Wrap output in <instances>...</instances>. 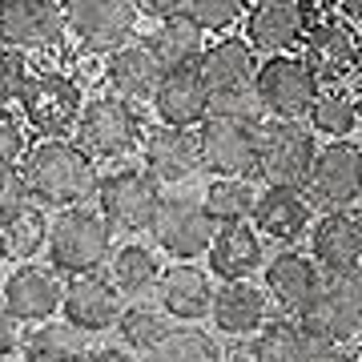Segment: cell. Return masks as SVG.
I'll return each instance as SVG.
<instances>
[{
	"instance_id": "1",
	"label": "cell",
	"mask_w": 362,
	"mask_h": 362,
	"mask_svg": "<svg viewBox=\"0 0 362 362\" xmlns=\"http://www.w3.org/2000/svg\"><path fill=\"white\" fill-rule=\"evenodd\" d=\"M97 157L81 141L65 137H45V141L28 145L25 153V181L28 194L49 206H81L97 197Z\"/></svg>"
},
{
	"instance_id": "2",
	"label": "cell",
	"mask_w": 362,
	"mask_h": 362,
	"mask_svg": "<svg viewBox=\"0 0 362 362\" xmlns=\"http://www.w3.org/2000/svg\"><path fill=\"white\" fill-rule=\"evenodd\" d=\"M113 254V226L101 209L61 206V214L49 221V258L65 274H89L105 266Z\"/></svg>"
},
{
	"instance_id": "3",
	"label": "cell",
	"mask_w": 362,
	"mask_h": 362,
	"mask_svg": "<svg viewBox=\"0 0 362 362\" xmlns=\"http://www.w3.org/2000/svg\"><path fill=\"white\" fill-rule=\"evenodd\" d=\"M314 129L302 121H286V117H270L258 125V173L266 185H294L306 189L314 165Z\"/></svg>"
},
{
	"instance_id": "4",
	"label": "cell",
	"mask_w": 362,
	"mask_h": 362,
	"mask_svg": "<svg viewBox=\"0 0 362 362\" xmlns=\"http://www.w3.org/2000/svg\"><path fill=\"white\" fill-rule=\"evenodd\" d=\"M16 109H21L28 129H37L40 137H65L69 129H77L81 109H85V93L61 69H40V73L28 77Z\"/></svg>"
},
{
	"instance_id": "5",
	"label": "cell",
	"mask_w": 362,
	"mask_h": 362,
	"mask_svg": "<svg viewBox=\"0 0 362 362\" xmlns=\"http://www.w3.org/2000/svg\"><path fill=\"white\" fill-rule=\"evenodd\" d=\"M157 206H161V194L149 169H113L97 181V209L121 233L149 230Z\"/></svg>"
},
{
	"instance_id": "6",
	"label": "cell",
	"mask_w": 362,
	"mask_h": 362,
	"mask_svg": "<svg viewBox=\"0 0 362 362\" xmlns=\"http://www.w3.org/2000/svg\"><path fill=\"white\" fill-rule=\"evenodd\" d=\"M258 93L266 101L270 117H286V121H306L322 93V81L314 77V69L302 57L290 52H270V61L258 69Z\"/></svg>"
},
{
	"instance_id": "7",
	"label": "cell",
	"mask_w": 362,
	"mask_h": 362,
	"mask_svg": "<svg viewBox=\"0 0 362 362\" xmlns=\"http://www.w3.org/2000/svg\"><path fill=\"white\" fill-rule=\"evenodd\" d=\"M153 242L165 250L169 258L194 262L209 254L214 233H218V218L209 214L206 202H189V197H161V206L153 214Z\"/></svg>"
},
{
	"instance_id": "8",
	"label": "cell",
	"mask_w": 362,
	"mask_h": 362,
	"mask_svg": "<svg viewBox=\"0 0 362 362\" xmlns=\"http://www.w3.org/2000/svg\"><path fill=\"white\" fill-rule=\"evenodd\" d=\"M73 133L93 157L113 161L141 141V121L133 113V101H125L121 93H109V97H93L81 109V121Z\"/></svg>"
},
{
	"instance_id": "9",
	"label": "cell",
	"mask_w": 362,
	"mask_h": 362,
	"mask_svg": "<svg viewBox=\"0 0 362 362\" xmlns=\"http://www.w3.org/2000/svg\"><path fill=\"white\" fill-rule=\"evenodd\" d=\"M306 194L318 209H350L362 197V149L358 145L342 141H326L314 153L310 165V181H306Z\"/></svg>"
},
{
	"instance_id": "10",
	"label": "cell",
	"mask_w": 362,
	"mask_h": 362,
	"mask_svg": "<svg viewBox=\"0 0 362 362\" xmlns=\"http://www.w3.org/2000/svg\"><path fill=\"white\" fill-rule=\"evenodd\" d=\"M69 33L89 52H113L137 28V0H61Z\"/></svg>"
},
{
	"instance_id": "11",
	"label": "cell",
	"mask_w": 362,
	"mask_h": 362,
	"mask_svg": "<svg viewBox=\"0 0 362 362\" xmlns=\"http://www.w3.org/2000/svg\"><path fill=\"white\" fill-rule=\"evenodd\" d=\"M197 141H202V165L214 177H250V173H258V125L206 117L197 125Z\"/></svg>"
},
{
	"instance_id": "12",
	"label": "cell",
	"mask_w": 362,
	"mask_h": 362,
	"mask_svg": "<svg viewBox=\"0 0 362 362\" xmlns=\"http://www.w3.org/2000/svg\"><path fill=\"white\" fill-rule=\"evenodd\" d=\"M61 0H0V40L21 52H45L65 40Z\"/></svg>"
},
{
	"instance_id": "13",
	"label": "cell",
	"mask_w": 362,
	"mask_h": 362,
	"mask_svg": "<svg viewBox=\"0 0 362 362\" xmlns=\"http://www.w3.org/2000/svg\"><path fill=\"white\" fill-rule=\"evenodd\" d=\"M310 0H254L246 13V40L258 52H290L302 49L306 28L314 25Z\"/></svg>"
},
{
	"instance_id": "14",
	"label": "cell",
	"mask_w": 362,
	"mask_h": 362,
	"mask_svg": "<svg viewBox=\"0 0 362 362\" xmlns=\"http://www.w3.org/2000/svg\"><path fill=\"white\" fill-rule=\"evenodd\" d=\"M354 25L342 13H322L314 16V25L306 28L302 40V61L314 69V77L322 85H342L346 73H354Z\"/></svg>"
},
{
	"instance_id": "15",
	"label": "cell",
	"mask_w": 362,
	"mask_h": 362,
	"mask_svg": "<svg viewBox=\"0 0 362 362\" xmlns=\"http://www.w3.org/2000/svg\"><path fill=\"white\" fill-rule=\"evenodd\" d=\"M65 322H73L85 334H101L113 330L125 314V294L113 286V278H101L97 270L73 274V282L65 286V302H61Z\"/></svg>"
},
{
	"instance_id": "16",
	"label": "cell",
	"mask_w": 362,
	"mask_h": 362,
	"mask_svg": "<svg viewBox=\"0 0 362 362\" xmlns=\"http://www.w3.org/2000/svg\"><path fill=\"white\" fill-rule=\"evenodd\" d=\"M254 226H258L262 238H274L282 246L302 242L314 226L310 194L294 189V185H266L258 194V206H254Z\"/></svg>"
},
{
	"instance_id": "17",
	"label": "cell",
	"mask_w": 362,
	"mask_h": 362,
	"mask_svg": "<svg viewBox=\"0 0 362 362\" xmlns=\"http://www.w3.org/2000/svg\"><path fill=\"white\" fill-rule=\"evenodd\" d=\"M0 298H4V306H8L25 326H40L61 310V302H65V282H61L57 270H49V266H21L16 274L4 278Z\"/></svg>"
},
{
	"instance_id": "18",
	"label": "cell",
	"mask_w": 362,
	"mask_h": 362,
	"mask_svg": "<svg viewBox=\"0 0 362 362\" xmlns=\"http://www.w3.org/2000/svg\"><path fill=\"white\" fill-rule=\"evenodd\" d=\"M141 149H145V169L153 173L157 181H189L202 165V141H197L194 129H181V125H157L141 137Z\"/></svg>"
},
{
	"instance_id": "19",
	"label": "cell",
	"mask_w": 362,
	"mask_h": 362,
	"mask_svg": "<svg viewBox=\"0 0 362 362\" xmlns=\"http://www.w3.org/2000/svg\"><path fill=\"white\" fill-rule=\"evenodd\" d=\"M153 109L165 125H181V129H194L209 117V85L202 77L197 65H181V69H165V77L157 85Z\"/></svg>"
},
{
	"instance_id": "20",
	"label": "cell",
	"mask_w": 362,
	"mask_h": 362,
	"mask_svg": "<svg viewBox=\"0 0 362 362\" xmlns=\"http://www.w3.org/2000/svg\"><path fill=\"white\" fill-rule=\"evenodd\" d=\"M322 350H338V346H326L298 314L266 318V326L250 338V358L254 362H314Z\"/></svg>"
},
{
	"instance_id": "21",
	"label": "cell",
	"mask_w": 362,
	"mask_h": 362,
	"mask_svg": "<svg viewBox=\"0 0 362 362\" xmlns=\"http://www.w3.org/2000/svg\"><path fill=\"white\" fill-rule=\"evenodd\" d=\"M161 77H165V61L157 57V49L149 40H141V45H121L105 61L109 89L121 93L125 101H153Z\"/></svg>"
},
{
	"instance_id": "22",
	"label": "cell",
	"mask_w": 362,
	"mask_h": 362,
	"mask_svg": "<svg viewBox=\"0 0 362 362\" xmlns=\"http://www.w3.org/2000/svg\"><path fill=\"white\" fill-rule=\"evenodd\" d=\"M157 302L169 318L177 322H197V318H209L214 314V282L202 266H189V262H177V266H165L161 278H157Z\"/></svg>"
},
{
	"instance_id": "23",
	"label": "cell",
	"mask_w": 362,
	"mask_h": 362,
	"mask_svg": "<svg viewBox=\"0 0 362 362\" xmlns=\"http://www.w3.org/2000/svg\"><path fill=\"white\" fill-rule=\"evenodd\" d=\"M302 322L310 326L314 334L322 338L326 346H338V350H350L354 342L362 338V310L350 302L342 290L330 282H322V290L306 302V310L298 314Z\"/></svg>"
},
{
	"instance_id": "24",
	"label": "cell",
	"mask_w": 362,
	"mask_h": 362,
	"mask_svg": "<svg viewBox=\"0 0 362 362\" xmlns=\"http://www.w3.org/2000/svg\"><path fill=\"white\" fill-rule=\"evenodd\" d=\"M318 290H322V266L298 250H286L266 266V294L278 314H302Z\"/></svg>"
},
{
	"instance_id": "25",
	"label": "cell",
	"mask_w": 362,
	"mask_h": 362,
	"mask_svg": "<svg viewBox=\"0 0 362 362\" xmlns=\"http://www.w3.org/2000/svg\"><path fill=\"white\" fill-rule=\"evenodd\" d=\"M209 270L218 274L221 282H238V278H254L262 270V233L250 221H226L214 233V246H209Z\"/></svg>"
},
{
	"instance_id": "26",
	"label": "cell",
	"mask_w": 362,
	"mask_h": 362,
	"mask_svg": "<svg viewBox=\"0 0 362 362\" xmlns=\"http://www.w3.org/2000/svg\"><path fill=\"white\" fill-rule=\"evenodd\" d=\"M209 318L218 322L221 334L250 338V334H258L262 326H266V318H270V294L258 290L250 278L226 282V286H218V294H214V314H209Z\"/></svg>"
},
{
	"instance_id": "27",
	"label": "cell",
	"mask_w": 362,
	"mask_h": 362,
	"mask_svg": "<svg viewBox=\"0 0 362 362\" xmlns=\"http://www.w3.org/2000/svg\"><path fill=\"white\" fill-rule=\"evenodd\" d=\"M310 254L326 274H346L362 266V221L346 209H330L310 233Z\"/></svg>"
},
{
	"instance_id": "28",
	"label": "cell",
	"mask_w": 362,
	"mask_h": 362,
	"mask_svg": "<svg viewBox=\"0 0 362 362\" xmlns=\"http://www.w3.org/2000/svg\"><path fill=\"white\" fill-rule=\"evenodd\" d=\"M254 45L246 37H221L214 45H206L202 52V77H206L209 93L214 89H230V85H250V81H258V57H254Z\"/></svg>"
},
{
	"instance_id": "29",
	"label": "cell",
	"mask_w": 362,
	"mask_h": 362,
	"mask_svg": "<svg viewBox=\"0 0 362 362\" xmlns=\"http://www.w3.org/2000/svg\"><path fill=\"white\" fill-rule=\"evenodd\" d=\"M49 246V218L37 206H16L0 214V258L4 262H33Z\"/></svg>"
},
{
	"instance_id": "30",
	"label": "cell",
	"mask_w": 362,
	"mask_h": 362,
	"mask_svg": "<svg viewBox=\"0 0 362 362\" xmlns=\"http://www.w3.org/2000/svg\"><path fill=\"white\" fill-rule=\"evenodd\" d=\"M149 45H153L157 57L165 61V69L197 65L202 52H206V28L197 25L189 13H173V16H161V21H157Z\"/></svg>"
},
{
	"instance_id": "31",
	"label": "cell",
	"mask_w": 362,
	"mask_h": 362,
	"mask_svg": "<svg viewBox=\"0 0 362 362\" xmlns=\"http://www.w3.org/2000/svg\"><path fill=\"white\" fill-rule=\"evenodd\" d=\"M85 330H77L73 322H40V330L25 338L21 358L25 362H85Z\"/></svg>"
},
{
	"instance_id": "32",
	"label": "cell",
	"mask_w": 362,
	"mask_h": 362,
	"mask_svg": "<svg viewBox=\"0 0 362 362\" xmlns=\"http://www.w3.org/2000/svg\"><path fill=\"white\" fill-rule=\"evenodd\" d=\"M109 278L125 298H141L149 290H157V278H161V266H157L153 250L145 246H121L109 254Z\"/></svg>"
},
{
	"instance_id": "33",
	"label": "cell",
	"mask_w": 362,
	"mask_h": 362,
	"mask_svg": "<svg viewBox=\"0 0 362 362\" xmlns=\"http://www.w3.org/2000/svg\"><path fill=\"white\" fill-rule=\"evenodd\" d=\"M221 358H226L221 346L206 330H173V326L145 350V362H221Z\"/></svg>"
},
{
	"instance_id": "34",
	"label": "cell",
	"mask_w": 362,
	"mask_h": 362,
	"mask_svg": "<svg viewBox=\"0 0 362 362\" xmlns=\"http://www.w3.org/2000/svg\"><path fill=\"white\" fill-rule=\"evenodd\" d=\"M306 121L322 137H350V133L358 129V101L350 93H342L338 85H330V89L318 93V101H314Z\"/></svg>"
},
{
	"instance_id": "35",
	"label": "cell",
	"mask_w": 362,
	"mask_h": 362,
	"mask_svg": "<svg viewBox=\"0 0 362 362\" xmlns=\"http://www.w3.org/2000/svg\"><path fill=\"white\" fill-rule=\"evenodd\" d=\"M206 206L218 218V226L226 221H250L254 206H258V189L250 185V177H214V185L206 189Z\"/></svg>"
},
{
	"instance_id": "36",
	"label": "cell",
	"mask_w": 362,
	"mask_h": 362,
	"mask_svg": "<svg viewBox=\"0 0 362 362\" xmlns=\"http://www.w3.org/2000/svg\"><path fill=\"white\" fill-rule=\"evenodd\" d=\"M209 117H226V121H242V125H262L266 121V101L258 93V81L250 85H230V89L209 93Z\"/></svg>"
},
{
	"instance_id": "37",
	"label": "cell",
	"mask_w": 362,
	"mask_h": 362,
	"mask_svg": "<svg viewBox=\"0 0 362 362\" xmlns=\"http://www.w3.org/2000/svg\"><path fill=\"white\" fill-rule=\"evenodd\" d=\"M121 338H125V346L129 350H149L157 342V338L169 330V322H165V310L157 314V310H149V306H129V310L121 314Z\"/></svg>"
},
{
	"instance_id": "38",
	"label": "cell",
	"mask_w": 362,
	"mask_h": 362,
	"mask_svg": "<svg viewBox=\"0 0 362 362\" xmlns=\"http://www.w3.org/2000/svg\"><path fill=\"white\" fill-rule=\"evenodd\" d=\"M185 13L194 16L206 33L226 37L233 25H242V21H246L250 0H189V8H185Z\"/></svg>"
},
{
	"instance_id": "39",
	"label": "cell",
	"mask_w": 362,
	"mask_h": 362,
	"mask_svg": "<svg viewBox=\"0 0 362 362\" xmlns=\"http://www.w3.org/2000/svg\"><path fill=\"white\" fill-rule=\"evenodd\" d=\"M28 77H33V69L25 65V52L0 40V109H8V105L21 101Z\"/></svg>"
},
{
	"instance_id": "40",
	"label": "cell",
	"mask_w": 362,
	"mask_h": 362,
	"mask_svg": "<svg viewBox=\"0 0 362 362\" xmlns=\"http://www.w3.org/2000/svg\"><path fill=\"white\" fill-rule=\"evenodd\" d=\"M25 125L8 109H0V165H16V161H25Z\"/></svg>"
},
{
	"instance_id": "41",
	"label": "cell",
	"mask_w": 362,
	"mask_h": 362,
	"mask_svg": "<svg viewBox=\"0 0 362 362\" xmlns=\"http://www.w3.org/2000/svg\"><path fill=\"white\" fill-rule=\"evenodd\" d=\"M28 181H25V169L16 165H0V214H8V209L25 206L28 202Z\"/></svg>"
},
{
	"instance_id": "42",
	"label": "cell",
	"mask_w": 362,
	"mask_h": 362,
	"mask_svg": "<svg viewBox=\"0 0 362 362\" xmlns=\"http://www.w3.org/2000/svg\"><path fill=\"white\" fill-rule=\"evenodd\" d=\"M21 326H25V322H21L8 306H0V358H13V354H21V346H25Z\"/></svg>"
},
{
	"instance_id": "43",
	"label": "cell",
	"mask_w": 362,
	"mask_h": 362,
	"mask_svg": "<svg viewBox=\"0 0 362 362\" xmlns=\"http://www.w3.org/2000/svg\"><path fill=\"white\" fill-rule=\"evenodd\" d=\"M137 8H141L145 16H153V21H161V16L185 13V8H189V0H137Z\"/></svg>"
},
{
	"instance_id": "44",
	"label": "cell",
	"mask_w": 362,
	"mask_h": 362,
	"mask_svg": "<svg viewBox=\"0 0 362 362\" xmlns=\"http://www.w3.org/2000/svg\"><path fill=\"white\" fill-rule=\"evenodd\" d=\"M85 362H137V358H133L129 350H121V346H101V350H89Z\"/></svg>"
},
{
	"instance_id": "45",
	"label": "cell",
	"mask_w": 362,
	"mask_h": 362,
	"mask_svg": "<svg viewBox=\"0 0 362 362\" xmlns=\"http://www.w3.org/2000/svg\"><path fill=\"white\" fill-rule=\"evenodd\" d=\"M338 13L346 16L350 25L362 28V0H338Z\"/></svg>"
},
{
	"instance_id": "46",
	"label": "cell",
	"mask_w": 362,
	"mask_h": 362,
	"mask_svg": "<svg viewBox=\"0 0 362 362\" xmlns=\"http://www.w3.org/2000/svg\"><path fill=\"white\" fill-rule=\"evenodd\" d=\"M314 362H354V358H350V350H322Z\"/></svg>"
},
{
	"instance_id": "47",
	"label": "cell",
	"mask_w": 362,
	"mask_h": 362,
	"mask_svg": "<svg viewBox=\"0 0 362 362\" xmlns=\"http://www.w3.org/2000/svg\"><path fill=\"white\" fill-rule=\"evenodd\" d=\"M354 77L362 81V37H358V45H354Z\"/></svg>"
},
{
	"instance_id": "48",
	"label": "cell",
	"mask_w": 362,
	"mask_h": 362,
	"mask_svg": "<svg viewBox=\"0 0 362 362\" xmlns=\"http://www.w3.org/2000/svg\"><path fill=\"white\" fill-rule=\"evenodd\" d=\"M314 8H338V0H310Z\"/></svg>"
},
{
	"instance_id": "49",
	"label": "cell",
	"mask_w": 362,
	"mask_h": 362,
	"mask_svg": "<svg viewBox=\"0 0 362 362\" xmlns=\"http://www.w3.org/2000/svg\"><path fill=\"white\" fill-rule=\"evenodd\" d=\"M0 262H4V258H0ZM0 290H4V266H0Z\"/></svg>"
},
{
	"instance_id": "50",
	"label": "cell",
	"mask_w": 362,
	"mask_h": 362,
	"mask_svg": "<svg viewBox=\"0 0 362 362\" xmlns=\"http://www.w3.org/2000/svg\"><path fill=\"white\" fill-rule=\"evenodd\" d=\"M358 129H362V97H358Z\"/></svg>"
},
{
	"instance_id": "51",
	"label": "cell",
	"mask_w": 362,
	"mask_h": 362,
	"mask_svg": "<svg viewBox=\"0 0 362 362\" xmlns=\"http://www.w3.org/2000/svg\"><path fill=\"white\" fill-rule=\"evenodd\" d=\"M354 218H358V221H362V206H358V209H354Z\"/></svg>"
},
{
	"instance_id": "52",
	"label": "cell",
	"mask_w": 362,
	"mask_h": 362,
	"mask_svg": "<svg viewBox=\"0 0 362 362\" xmlns=\"http://www.w3.org/2000/svg\"><path fill=\"white\" fill-rule=\"evenodd\" d=\"M0 362H25V358H0Z\"/></svg>"
},
{
	"instance_id": "53",
	"label": "cell",
	"mask_w": 362,
	"mask_h": 362,
	"mask_svg": "<svg viewBox=\"0 0 362 362\" xmlns=\"http://www.w3.org/2000/svg\"><path fill=\"white\" fill-rule=\"evenodd\" d=\"M354 362H362V354H358V358H354Z\"/></svg>"
}]
</instances>
